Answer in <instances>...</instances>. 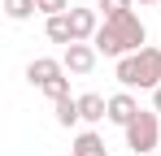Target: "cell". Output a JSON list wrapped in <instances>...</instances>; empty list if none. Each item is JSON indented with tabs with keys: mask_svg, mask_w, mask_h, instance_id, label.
I'll return each mask as SVG.
<instances>
[{
	"mask_svg": "<svg viewBox=\"0 0 161 156\" xmlns=\"http://www.w3.org/2000/svg\"><path fill=\"white\" fill-rule=\"evenodd\" d=\"M144 22L135 18V13H122V18H113V22H105L100 30H96V52H105V56H131V52L144 48Z\"/></svg>",
	"mask_w": 161,
	"mask_h": 156,
	"instance_id": "cell-1",
	"label": "cell"
},
{
	"mask_svg": "<svg viewBox=\"0 0 161 156\" xmlns=\"http://www.w3.org/2000/svg\"><path fill=\"white\" fill-rule=\"evenodd\" d=\"M118 82L122 87H161V48H139L131 56H118Z\"/></svg>",
	"mask_w": 161,
	"mask_h": 156,
	"instance_id": "cell-2",
	"label": "cell"
},
{
	"mask_svg": "<svg viewBox=\"0 0 161 156\" xmlns=\"http://www.w3.org/2000/svg\"><path fill=\"white\" fill-rule=\"evenodd\" d=\"M157 134H161L157 108H153V113H144V108H139V117L126 126V148H131L135 156H148L153 148H157Z\"/></svg>",
	"mask_w": 161,
	"mask_h": 156,
	"instance_id": "cell-3",
	"label": "cell"
},
{
	"mask_svg": "<svg viewBox=\"0 0 161 156\" xmlns=\"http://www.w3.org/2000/svg\"><path fill=\"white\" fill-rule=\"evenodd\" d=\"M96 44H65V56H61V65H65V74H92L96 70Z\"/></svg>",
	"mask_w": 161,
	"mask_h": 156,
	"instance_id": "cell-4",
	"label": "cell"
},
{
	"mask_svg": "<svg viewBox=\"0 0 161 156\" xmlns=\"http://www.w3.org/2000/svg\"><path fill=\"white\" fill-rule=\"evenodd\" d=\"M61 74H65V65H61V61H53V56H35V61L26 65V78L35 82V87H48V82H53V78H61Z\"/></svg>",
	"mask_w": 161,
	"mask_h": 156,
	"instance_id": "cell-5",
	"label": "cell"
},
{
	"mask_svg": "<svg viewBox=\"0 0 161 156\" xmlns=\"http://www.w3.org/2000/svg\"><path fill=\"white\" fill-rule=\"evenodd\" d=\"M70 26H74V44H92L96 30H100L96 9H70Z\"/></svg>",
	"mask_w": 161,
	"mask_h": 156,
	"instance_id": "cell-6",
	"label": "cell"
},
{
	"mask_svg": "<svg viewBox=\"0 0 161 156\" xmlns=\"http://www.w3.org/2000/svg\"><path fill=\"white\" fill-rule=\"evenodd\" d=\"M135 117H139V104H135V96H126V91L109 96V122H118V126H131Z\"/></svg>",
	"mask_w": 161,
	"mask_h": 156,
	"instance_id": "cell-7",
	"label": "cell"
},
{
	"mask_svg": "<svg viewBox=\"0 0 161 156\" xmlns=\"http://www.w3.org/2000/svg\"><path fill=\"white\" fill-rule=\"evenodd\" d=\"M79 117H83V122H105V117H109V100L96 96V91L79 96Z\"/></svg>",
	"mask_w": 161,
	"mask_h": 156,
	"instance_id": "cell-8",
	"label": "cell"
},
{
	"mask_svg": "<svg viewBox=\"0 0 161 156\" xmlns=\"http://www.w3.org/2000/svg\"><path fill=\"white\" fill-rule=\"evenodd\" d=\"M70 156H109V148H105V139L96 130H83L79 139H74V152Z\"/></svg>",
	"mask_w": 161,
	"mask_h": 156,
	"instance_id": "cell-9",
	"label": "cell"
},
{
	"mask_svg": "<svg viewBox=\"0 0 161 156\" xmlns=\"http://www.w3.org/2000/svg\"><path fill=\"white\" fill-rule=\"evenodd\" d=\"M48 39L53 44H74V26H70V13H57V18H48Z\"/></svg>",
	"mask_w": 161,
	"mask_h": 156,
	"instance_id": "cell-10",
	"label": "cell"
},
{
	"mask_svg": "<svg viewBox=\"0 0 161 156\" xmlns=\"http://www.w3.org/2000/svg\"><path fill=\"white\" fill-rule=\"evenodd\" d=\"M35 9H39L35 0H4V13H9L13 22H26V18L35 13Z\"/></svg>",
	"mask_w": 161,
	"mask_h": 156,
	"instance_id": "cell-11",
	"label": "cell"
},
{
	"mask_svg": "<svg viewBox=\"0 0 161 156\" xmlns=\"http://www.w3.org/2000/svg\"><path fill=\"white\" fill-rule=\"evenodd\" d=\"M57 122H61V126L83 122V117H79V100H70V96H65V100H57Z\"/></svg>",
	"mask_w": 161,
	"mask_h": 156,
	"instance_id": "cell-12",
	"label": "cell"
},
{
	"mask_svg": "<svg viewBox=\"0 0 161 156\" xmlns=\"http://www.w3.org/2000/svg\"><path fill=\"white\" fill-rule=\"evenodd\" d=\"M135 0H100V9H105V22H113V18H122V13H131Z\"/></svg>",
	"mask_w": 161,
	"mask_h": 156,
	"instance_id": "cell-13",
	"label": "cell"
},
{
	"mask_svg": "<svg viewBox=\"0 0 161 156\" xmlns=\"http://www.w3.org/2000/svg\"><path fill=\"white\" fill-rule=\"evenodd\" d=\"M35 4H39V13H48V18H57V13H70V9H74L70 0H35Z\"/></svg>",
	"mask_w": 161,
	"mask_h": 156,
	"instance_id": "cell-14",
	"label": "cell"
},
{
	"mask_svg": "<svg viewBox=\"0 0 161 156\" xmlns=\"http://www.w3.org/2000/svg\"><path fill=\"white\" fill-rule=\"evenodd\" d=\"M153 108H157V113H161V87H157V91H153Z\"/></svg>",
	"mask_w": 161,
	"mask_h": 156,
	"instance_id": "cell-15",
	"label": "cell"
},
{
	"mask_svg": "<svg viewBox=\"0 0 161 156\" xmlns=\"http://www.w3.org/2000/svg\"><path fill=\"white\" fill-rule=\"evenodd\" d=\"M139 4H157V0H139Z\"/></svg>",
	"mask_w": 161,
	"mask_h": 156,
	"instance_id": "cell-16",
	"label": "cell"
},
{
	"mask_svg": "<svg viewBox=\"0 0 161 156\" xmlns=\"http://www.w3.org/2000/svg\"><path fill=\"white\" fill-rule=\"evenodd\" d=\"M148 156H157V152H148Z\"/></svg>",
	"mask_w": 161,
	"mask_h": 156,
	"instance_id": "cell-17",
	"label": "cell"
}]
</instances>
